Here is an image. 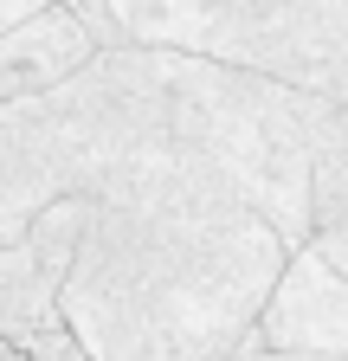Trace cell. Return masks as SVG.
<instances>
[{
    "label": "cell",
    "mask_w": 348,
    "mask_h": 361,
    "mask_svg": "<svg viewBox=\"0 0 348 361\" xmlns=\"http://www.w3.org/2000/svg\"><path fill=\"white\" fill-rule=\"evenodd\" d=\"M284 264L290 245L168 129L97 194L58 316L91 361H232Z\"/></svg>",
    "instance_id": "1"
},
{
    "label": "cell",
    "mask_w": 348,
    "mask_h": 361,
    "mask_svg": "<svg viewBox=\"0 0 348 361\" xmlns=\"http://www.w3.org/2000/svg\"><path fill=\"white\" fill-rule=\"evenodd\" d=\"M168 135V84L161 52L116 45L97 52L71 84L0 110V245H20L32 219L104 194L110 174Z\"/></svg>",
    "instance_id": "2"
},
{
    "label": "cell",
    "mask_w": 348,
    "mask_h": 361,
    "mask_svg": "<svg viewBox=\"0 0 348 361\" xmlns=\"http://www.w3.org/2000/svg\"><path fill=\"white\" fill-rule=\"evenodd\" d=\"M161 84H168L174 142H187L290 252H303L310 245V174H316L323 97L174 52H161Z\"/></svg>",
    "instance_id": "3"
},
{
    "label": "cell",
    "mask_w": 348,
    "mask_h": 361,
    "mask_svg": "<svg viewBox=\"0 0 348 361\" xmlns=\"http://www.w3.org/2000/svg\"><path fill=\"white\" fill-rule=\"evenodd\" d=\"M123 45L348 104V0H104Z\"/></svg>",
    "instance_id": "4"
},
{
    "label": "cell",
    "mask_w": 348,
    "mask_h": 361,
    "mask_svg": "<svg viewBox=\"0 0 348 361\" xmlns=\"http://www.w3.org/2000/svg\"><path fill=\"white\" fill-rule=\"evenodd\" d=\"M251 342L278 361H348V278L329 271L310 245L290 252Z\"/></svg>",
    "instance_id": "5"
},
{
    "label": "cell",
    "mask_w": 348,
    "mask_h": 361,
    "mask_svg": "<svg viewBox=\"0 0 348 361\" xmlns=\"http://www.w3.org/2000/svg\"><path fill=\"white\" fill-rule=\"evenodd\" d=\"M97 52H104L97 32L84 26L71 7H58V0H52V7H39L13 32H0V110L71 84Z\"/></svg>",
    "instance_id": "6"
},
{
    "label": "cell",
    "mask_w": 348,
    "mask_h": 361,
    "mask_svg": "<svg viewBox=\"0 0 348 361\" xmlns=\"http://www.w3.org/2000/svg\"><path fill=\"white\" fill-rule=\"evenodd\" d=\"M58 323V284L46 278V264L32 258V245H0V342H26L39 329Z\"/></svg>",
    "instance_id": "7"
},
{
    "label": "cell",
    "mask_w": 348,
    "mask_h": 361,
    "mask_svg": "<svg viewBox=\"0 0 348 361\" xmlns=\"http://www.w3.org/2000/svg\"><path fill=\"white\" fill-rule=\"evenodd\" d=\"M91 194H77V200H58V207H46L32 219V233H26V245H32V258L46 264V278L52 284H65L71 278V258H77V245H84V226H91Z\"/></svg>",
    "instance_id": "8"
},
{
    "label": "cell",
    "mask_w": 348,
    "mask_h": 361,
    "mask_svg": "<svg viewBox=\"0 0 348 361\" xmlns=\"http://www.w3.org/2000/svg\"><path fill=\"white\" fill-rule=\"evenodd\" d=\"M20 348H26V361H91V355H84V342H77V336L65 329V316H58L52 329H39V336H26Z\"/></svg>",
    "instance_id": "9"
},
{
    "label": "cell",
    "mask_w": 348,
    "mask_h": 361,
    "mask_svg": "<svg viewBox=\"0 0 348 361\" xmlns=\"http://www.w3.org/2000/svg\"><path fill=\"white\" fill-rule=\"evenodd\" d=\"M39 7H52V0H0V32H13V26L32 20Z\"/></svg>",
    "instance_id": "10"
},
{
    "label": "cell",
    "mask_w": 348,
    "mask_h": 361,
    "mask_svg": "<svg viewBox=\"0 0 348 361\" xmlns=\"http://www.w3.org/2000/svg\"><path fill=\"white\" fill-rule=\"evenodd\" d=\"M232 361H278V355H265V348H258V342H245V348H239Z\"/></svg>",
    "instance_id": "11"
}]
</instances>
